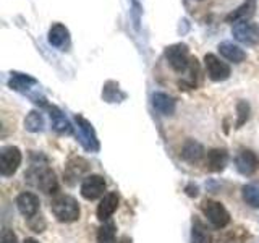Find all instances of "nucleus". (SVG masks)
<instances>
[{
	"instance_id": "obj_23",
	"label": "nucleus",
	"mask_w": 259,
	"mask_h": 243,
	"mask_svg": "<svg viewBox=\"0 0 259 243\" xmlns=\"http://www.w3.org/2000/svg\"><path fill=\"white\" fill-rule=\"evenodd\" d=\"M115 235V224L104 222L99 232H97V243H117Z\"/></svg>"
},
{
	"instance_id": "obj_17",
	"label": "nucleus",
	"mask_w": 259,
	"mask_h": 243,
	"mask_svg": "<svg viewBox=\"0 0 259 243\" xmlns=\"http://www.w3.org/2000/svg\"><path fill=\"white\" fill-rule=\"evenodd\" d=\"M152 105L159 113L162 115H172L175 112L177 102L172 96H168L165 93H154L152 94Z\"/></svg>"
},
{
	"instance_id": "obj_27",
	"label": "nucleus",
	"mask_w": 259,
	"mask_h": 243,
	"mask_svg": "<svg viewBox=\"0 0 259 243\" xmlns=\"http://www.w3.org/2000/svg\"><path fill=\"white\" fill-rule=\"evenodd\" d=\"M0 243H18V240H16V235L10 229H4L2 237H0Z\"/></svg>"
},
{
	"instance_id": "obj_16",
	"label": "nucleus",
	"mask_w": 259,
	"mask_h": 243,
	"mask_svg": "<svg viewBox=\"0 0 259 243\" xmlns=\"http://www.w3.org/2000/svg\"><path fill=\"white\" fill-rule=\"evenodd\" d=\"M8 86L15 91H20L23 94H31L32 86H37V81L29 76V75H23V73H12V78L8 81Z\"/></svg>"
},
{
	"instance_id": "obj_28",
	"label": "nucleus",
	"mask_w": 259,
	"mask_h": 243,
	"mask_svg": "<svg viewBox=\"0 0 259 243\" xmlns=\"http://www.w3.org/2000/svg\"><path fill=\"white\" fill-rule=\"evenodd\" d=\"M196 62H198L196 59H193L191 67H190V71H191V73H194V70H198V63H196ZM194 78H196V75H191V76L188 78V88H194V86H196V79H194Z\"/></svg>"
},
{
	"instance_id": "obj_25",
	"label": "nucleus",
	"mask_w": 259,
	"mask_h": 243,
	"mask_svg": "<svg viewBox=\"0 0 259 243\" xmlns=\"http://www.w3.org/2000/svg\"><path fill=\"white\" fill-rule=\"evenodd\" d=\"M79 159H73L70 164L67 166V172H65V175H67V178H76V177H81L86 170H88V164L83 166V167H76L78 166Z\"/></svg>"
},
{
	"instance_id": "obj_1",
	"label": "nucleus",
	"mask_w": 259,
	"mask_h": 243,
	"mask_svg": "<svg viewBox=\"0 0 259 243\" xmlns=\"http://www.w3.org/2000/svg\"><path fill=\"white\" fill-rule=\"evenodd\" d=\"M28 182L37 186L39 190H42L44 193L51 194L55 193L59 188V183H57V178L52 169H49L47 164H32L31 169L26 174Z\"/></svg>"
},
{
	"instance_id": "obj_26",
	"label": "nucleus",
	"mask_w": 259,
	"mask_h": 243,
	"mask_svg": "<svg viewBox=\"0 0 259 243\" xmlns=\"http://www.w3.org/2000/svg\"><path fill=\"white\" fill-rule=\"evenodd\" d=\"M237 110H238V122H237V127H241L245 122L248 120V113H249V105L245 102V101H240L238 105H237Z\"/></svg>"
},
{
	"instance_id": "obj_6",
	"label": "nucleus",
	"mask_w": 259,
	"mask_h": 243,
	"mask_svg": "<svg viewBox=\"0 0 259 243\" xmlns=\"http://www.w3.org/2000/svg\"><path fill=\"white\" fill-rule=\"evenodd\" d=\"M75 122L78 127V138H79L81 144L91 152L99 151V140H97V135L94 132L91 122H88L83 115H76Z\"/></svg>"
},
{
	"instance_id": "obj_11",
	"label": "nucleus",
	"mask_w": 259,
	"mask_h": 243,
	"mask_svg": "<svg viewBox=\"0 0 259 243\" xmlns=\"http://www.w3.org/2000/svg\"><path fill=\"white\" fill-rule=\"evenodd\" d=\"M39 205H40L39 198L34 193H29V191H24L16 198V208H18L20 213L28 219H32L37 214Z\"/></svg>"
},
{
	"instance_id": "obj_22",
	"label": "nucleus",
	"mask_w": 259,
	"mask_h": 243,
	"mask_svg": "<svg viewBox=\"0 0 259 243\" xmlns=\"http://www.w3.org/2000/svg\"><path fill=\"white\" fill-rule=\"evenodd\" d=\"M24 128L28 130L31 133H39L44 130V117L42 113L37 112V110H32L29 112L26 118H24Z\"/></svg>"
},
{
	"instance_id": "obj_15",
	"label": "nucleus",
	"mask_w": 259,
	"mask_h": 243,
	"mask_svg": "<svg viewBox=\"0 0 259 243\" xmlns=\"http://www.w3.org/2000/svg\"><path fill=\"white\" fill-rule=\"evenodd\" d=\"M46 107L49 109V117H51L52 127L55 132L67 133V135L73 133V127L70 125L68 118L63 115V112L59 107H55V105H46Z\"/></svg>"
},
{
	"instance_id": "obj_20",
	"label": "nucleus",
	"mask_w": 259,
	"mask_h": 243,
	"mask_svg": "<svg viewBox=\"0 0 259 243\" xmlns=\"http://www.w3.org/2000/svg\"><path fill=\"white\" fill-rule=\"evenodd\" d=\"M182 156L186 162H190V164H198V162L204 157V148H202L199 143L190 140L183 144Z\"/></svg>"
},
{
	"instance_id": "obj_5",
	"label": "nucleus",
	"mask_w": 259,
	"mask_h": 243,
	"mask_svg": "<svg viewBox=\"0 0 259 243\" xmlns=\"http://www.w3.org/2000/svg\"><path fill=\"white\" fill-rule=\"evenodd\" d=\"M21 151L16 146H7L0 151V174L4 177L13 175L21 166Z\"/></svg>"
},
{
	"instance_id": "obj_14",
	"label": "nucleus",
	"mask_w": 259,
	"mask_h": 243,
	"mask_svg": "<svg viewBox=\"0 0 259 243\" xmlns=\"http://www.w3.org/2000/svg\"><path fill=\"white\" fill-rule=\"evenodd\" d=\"M118 208V196H117V193H107V194H104V198L101 199L99 202V206H97V217L101 219L102 222H105L107 219L112 217V214L115 213Z\"/></svg>"
},
{
	"instance_id": "obj_10",
	"label": "nucleus",
	"mask_w": 259,
	"mask_h": 243,
	"mask_svg": "<svg viewBox=\"0 0 259 243\" xmlns=\"http://www.w3.org/2000/svg\"><path fill=\"white\" fill-rule=\"evenodd\" d=\"M235 166H237V170L241 175H253L259 167V157L256 152L243 149L235 159Z\"/></svg>"
},
{
	"instance_id": "obj_12",
	"label": "nucleus",
	"mask_w": 259,
	"mask_h": 243,
	"mask_svg": "<svg viewBox=\"0 0 259 243\" xmlns=\"http://www.w3.org/2000/svg\"><path fill=\"white\" fill-rule=\"evenodd\" d=\"M254 12H256V0H246V2H243L238 8H235L233 12H230L225 16V23L237 24V23L248 21L254 15Z\"/></svg>"
},
{
	"instance_id": "obj_18",
	"label": "nucleus",
	"mask_w": 259,
	"mask_h": 243,
	"mask_svg": "<svg viewBox=\"0 0 259 243\" xmlns=\"http://www.w3.org/2000/svg\"><path fill=\"white\" fill-rule=\"evenodd\" d=\"M229 162V154L224 149H210L206 154V166L210 172H222Z\"/></svg>"
},
{
	"instance_id": "obj_21",
	"label": "nucleus",
	"mask_w": 259,
	"mask_h": 243,
	"mask_svg": "<svg viewBox=\"0 0 259 243\" xmlns=\"http://www.w3.org/2000/svg\"><path fill=\"white\" fill-rule=\"evenodd\" d=\"M191 243H212V237H210L209 230L206 229V225L202 224L199 219H194L193 221Z\"/></svg>"
},
{
	"instance_id": "obj_29",
	"label": "nucleus",
	"mask_w": 259,
	"mask_h": 243,
	"mask_svg": "<svg viewBox=\"0 0 259 243\" xmlns=\"http://www.w3.org/2000/svg\"><path fill=\"white\" fill-rule=\"evenodd\" d=\"M120 243H132V240H130L128 237H123V238L120 240Z\"/></svg>"
},
{
	"instance_id": "obj_8",
	"label": "nucleus",
	"mask_w": 259,
	"mask_h": 243,
	"mask_svg": "<svg viewBox=\"0 0 259 243\" xmlns=\"http://www.w3.org/2000/svg\"><path fill=\"white\" fill-rule=\"evenodd\" d=\"M233 37L245 46H257L259 44V26L251 21L237 23L232 29Z\"/></svg>"
},
{
	"instance_id": "obj_30",
	"label": "nucleus",
	"mask_w": 259,
	"mask_h": 243,
	"mask_svg": "<svg viewBox=\"0 0 259 243\" xmlns=\"http://www.w3.org/2000/svg\"><path fill=\"white\" fill-rule=\"evenodd\" d=\"M24 243H39V241L34 240V238H26V240H24Z\"/></svg>"
},
{
	"instance_id": "obj_7",
	"label": "nucleus",
	"mask_w": 259,
	"mask_h": 243,
	"mask_svg": "<svg viewBox=\"0 0 259 243\" xmlns=\"http://www.w3.org/2000/svg\"><path fill=\"white\" fill-rule=\"evenodd\" d=\"M204 65H206V71H207V76L212 79V81H225L230 78V65L222 62L219 59L217 55L214 54H206L204 57Z\"/></svg>"
},
{
	"instance_id": "obj_24",
	"label": "nucleus",
	"mask_w": 259,
	"mask_h": 243,
	"mask_svg": "<svg viewBox=\"0 0 259 243\" xmlns=\"http://www.w3.org/2000/svg\"><path fill=\"white\" fill-rule=\"evenodd\" d=\"M243 199L251 208H259V188L254 185L243 186Z\"/></svg>"
},
{
	"instance_id": "obj_13",
	"label": "nucleus",
	"mask_w": 259,
	"mask_h": 243,
	"mask_svg": "<svg viewBox=\"0 0 259 243\" xmlns=\"http://www.w3.org/2000/svg\"><path fill=\"white\" fill-rule=\"evenodd\" d=\"M49 44L60 49V51H65V47L70 44V32L67 29V26H63L62 23H55L49 29Z\"/></svg>"
},
{
	"instance_id": "obj_2",
	"label": "nucleus",
	"mask_w": 259,
	"mask_h": 243,
	"mask_svg": "<svg viewBox=\"0 0 259 243\" xmlns=\"http://www.w3.org/2000/svg\"><path fill=\"white\" fill-rule=\"evenodd\" d=\"M51 211L59 222L71 224L79 219V205L75 198L68 196V194H59L52 199Z\"/></svg>"
},
{
	"instance_id": "obj_4",
	"label": "nucleus",
	"mask_w": 259,
	"mask_h": 243,
	"mask_svg": "<svg viewBox=\"0 0 259 243\" xmlns=\"http://www.w3.org/2000/svg\"><path fill=\"white\" fill-rule=\"evenodd\" d=\"M201 209H202V214L207 217V221L212 224L215 229H224V227L230 222V214L222 202L214 201V199H206V201H202Z\"/></svg>"
},
{
	"instance_id": "obj_9",
	"label": "nucleus",
	"mask_w": 259,
	"mask_h": 243,
	"mask_svg": "<svg viewBox=\"0 0 259 243\" xmlns=\"http://www.w3.org/2000/svg\"><path fill=\"white\" fill-rule=\"evenodd\" d=\"M105 188H107V183H105L104 177L101 175H89L86 177L83 183H81V194H83L84 199H97L101 198L105 193Z\"/></svg>"
},
{
	"instance_id": "obj_3",
	"label": "nucleus",
	"mask_w": 259,
	"mask_h": 243,
	"mask_svg": "<svg viewBox=\"0 0 259 243\" xmlns=\"http://www.w3.org/2000/svg\"><path fill=\"white\" fill-rule=\"evenodd\" d=\"M165 59L168 65L172 67L177 73H185L191 67L193 59H190V51L186 44H172L165 47Z\"/></svg>"
},
{
	"instance_id": "obj_19",
	"label": "nucleus",
	"mask_w": 259,
	"mask_h": 243,
	"mask_svg": "<svg viewBox=\"0 0 259 243\" xmlns=\"http://www.w3.org/2000/svg\"><path fill=\"white\" fill-rule=\"evenodd\" d=\"M219 52H221V55L224 57L225 60H229L232 63H241L243 60L246 59L245 51H243L240 46L233 44V43L219 44Z\"/></svg>"
}]
</instances>
